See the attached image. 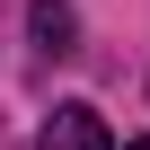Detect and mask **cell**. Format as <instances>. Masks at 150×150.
I'll list each match as a JSON object with an SVG mask.
<instances>
[{"label": "cell", "mask_w": 150, "mask_h": 150, "mask_svg": "<svg viewBox=\"0 0 150 150\" xmlns=\"http://www.w3.org/2000/svg\"><path fill=\"white\" fill-rule=\"evenodd\" d=\"M27 27H35V44H44V53H71V35H80L71 0H35V9H27Z\"/></svg>", "instance_id": "obj_2"}, {"label": "cell", "mask_w": 150, "mask_h": 150, "mask_svg": "<svg viewBox=\"0 0 150 150\" xmlns=\"http://www.w3.org/2000/svg\"><path fill=\"white\" fill-rule=\"evenodd\" d=\"M124 150H150V141H124Z\"/></svg>", "instance_id": "obj_3"}, {"label": "cell", "mask_w": 150, "mask_h": 150, "mask_svg": "<svg viewBox=\"0 0 150 150\" xmlns=\"http://www.w3.org/2000/svg\"><path fill=\"white\" fill-rule=\"evenodd\" d=\"M35 150H115V132H106L97 106H53V124H44Z\"/></svg>", "instance_id": "obj_1"}]
</instances>
